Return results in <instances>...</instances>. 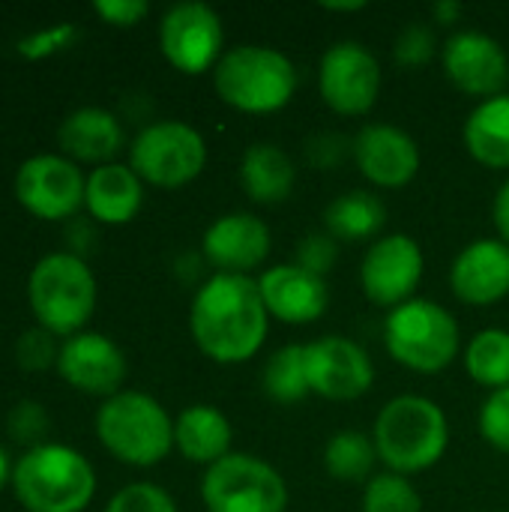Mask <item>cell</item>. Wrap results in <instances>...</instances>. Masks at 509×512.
<instances>
[{"mask_svg": "<svg viewBox=\"0 0 509 512\" xmlns=\"http://www.w3.org/2000/svg\"><path fill=\"white\" fill-rule=\"evenodd\" d=\"M270 312L252 276H210L189 309V330L204 357L219 366L252 360L267 339Z\"/></svg>", "mask_w": 509, "mask_h": 512, "instance_id": "1", "label": "cell"}, {"mask_svg": "<svg viewBox=\"0 0 509 512\" xmlns=\"http://www.w3.org/2000/svg\"><path fill=\"white\" fill-rule=\"evenodd\" d=\"M372 441L378 450V462L387 471L414 477L435 468L450 447V423L438 402L405 393L390 399L372 426Z\"/></svg>", "mask_w": 509, "mask_h": 512, "instance_id": "2", "label": "cell"}, {"mask_svg": "<svg viewBox=\"0 0 509 512\" xmlns=\"http://www.w3.org/2000/svg\"><path fill=\"white\" fill-rule=\"evenodd\" d=\"M216 96L243 114H276L297 93V66L270 45H234L213 69Z\"/></svg>", "mask_w": 509, "mask_h": 512, "instance_id": "3", "label": "cell"}, {"mask_svg": "<svg viewBox=\"0 0 509 512\" xmlns=\"http://www.w3.org/2000/svg\"><path fill=\"white\" fill-rule=\"evenodd\" d=\"M15 498L30 512H81L96 492L90 462L63 444L27 450L12 471Z\"/></svg>", "mask_w": 509, "mask_h": 512, "instance_id": "4", "label": "cell"}, {"mask_svg": "<svg viewBox=\"0 0 509 512\" xmlns=\"http://www.w3.org/2000/svg\"><path fill=\"white\" fill-rule=\"evenodd\" d=\"M96 435L114 459L135 468H153L174 447V420L153 396L123 390L99 408Z\"/></svg>", "mask_w": 509, "mask_h": 512, "instance_id": "5", "label": "cell"}, {"mask_svg": "<svg viewBox=\"0 0 509 512\" xmlns=\"http://www.w3.org/2000/svg\"><path fill=\"white\" fill-rule=\"evenodd\" d=\"M384 345L399 366L420 375H438L459 357L462 333L453 312L441 303L414 297L387 315Z\"/></svg>", "mask_w": 509, "mask_h": 512, "instance_id": "6", "label": "cell"}, {"mask_svg": "<svg viewBox=\"0 0 509 512\" xmlns=\"http://www.w3.org/2000/svg\"><path fill=\"white\" fill-rule=\"evenodd\" d=\"M27 297L39 327L69 339L93 315L96 279L78 255L51 252L30 270Z\"/></svg>", "mask_w": 509, "mask_h": 512, "instance_id": "7", "label": "cell"}, {"mask_svg": "<svg viewBox=\"0 0 509 512\" xmlns=\"http://www.w3.org/2000/svg\"><path fill=\"white\" fill-rule=\"evenodd\" d=\"M207 512H285V477L252 453H231L210 465L201 480Z\"/></svg>", "mask_w": 509, "mask_h": 512, "instance_id": "8", "label": "cell"}, {"mask_svg": "<svg viewBox=\"0 0 509 512\" xmlns=\"http://www.w3.org/2000/svg\"><path fill=\"white\" fill-rule=\"evenodd\" d=\"M207 165L204 135L183 120H159L141 129L129 147V168L162 189L192 183Z\"/></svg>", "mask_w": 509, "mask_h": 512, "instance_id": "9", "label": "cell"}, {"mask_svg": "<svg viewBox=\"0 0 509 512\" xmlns=\"http://www.w3.org/2000/svg\"><path fill=\"white\" fill-rule=\"evenodd\" d=\"M381 81L378 57L354 39L330 45L318 63V93L324 105L342 117L369 114L381 96Z\"/></svg>", "mask_w": 509, "mask_h": 512, "instance_id": "10", "label": "cell"}, {"mask_svg": "<svg viewBox=\"0 0 509 512\" xmlns=\"http://www.w3.org/2000/svg\"><path fill=\"white\" fill-rule=\"evenodd\" d=\"M222 18L213 6L186 0L174 3L159 24V48L165 60L183 75H204L213 72L222 60Z\"/></svg>", "mask_w": 509, "mask_h": 512, "instance_id": "11", "label": "cell"}, {"mask_svg": "<svg viewBox=\"0 0 509 512\" xmlns=\"http://www.w3.org/2000/svg\"><path fill=\"white\" fill-rule=\"evenodd\" d=\"M423 270H426V258L414 237L381 234L375 243H369L363 255L360 285L375 306L393 312L396 306L414 300V291L423 282Z\"/></svg>", "mask_w": 509, "mask_h": 512, "instance_id": "12", "label": "cell"}, {"mask_svg": "<svg viewBox=\"0 0 509 512\" xmlns=\"http://www.w3.org/2000/svg\"><path fill=\"white\" fill-rule=\"evenodd\" d=\"M309 387L330 402H354L375 384V366L363 345L348 336H324L306 342Z\"/></svg>", "mask_w": 509, "mask_h": 512, "instance_id": "13", "label": "cell"}, {"mask_svg": "<svg viewBox=\"0 0 509 512\" xmlns=\"http://www.w3.org/2000/svg\"><path fill=\"white\" fill-rule=\"evenodd\" d=\"M441 63L456 90L474 99L501 96L509 87V57L504 45L480 30H459L441 48Z\"/></svg>", "mask_w": 509, "mask_h": 512, "instance_id": "14", "label": "cell"}, {"mask_svg": "<svg viewBox=\"0 0 509 512\" xmlns=\"http://www.w3.org/2000/svg\"><path fill=\"white\" fill-rule=\"evenodd\" d=\"M87 180L66 156H30L15 174V198L39 219H66L84 204Z\"/></svg>", "mask_w": 509, "mask_h": 512, "instance_id": "15", "label": "cell"}, {"mask_svg": "<svg viewBox=\"0 0 509 512\" xmlns=\"http://www.w3.org/2000/svg\"><path fill=\"white\" fill-rule=\"evenodd\" d=\"M357 171L378 189H402L420 171L417 141L393 123H369L351 138Z\"/></svg>", "mask_w": 509, "mask_h": 512, "instance_id": "16", "label": "cell"}, {"mask_svg": "<svg viewBox=\"0 0 509 512\" xmlns=\"http://www.w3.org/2000/svg\"><path fill=\"white\" fill-rule=\"evenodd\" d=\"M273 246V234L261 216L252 213H228L219 216L201 237L204 261L225 276H249L255 273Z\"/></svg>", "mask_w": 509, "mask_h": 512, "instance_id": "17", "label": "cell"}, {"mask_svg": "<svg viewBox=\"0 0 509 512\" xmlns=\"http://www.w3.org/2000/svg\"><path fill=\"white\" fill-rule=\"evenodd\" d=\"M57 372L75 390L111 399L126 378V357L108 336L81 330L60 345Z\"/></svg>", "mask_w": 509, "mask_h": 512, "instance_id": "18", "label": "cell"}, {"mask_svg": "<svg viewBox=\"0 0 509 512\" xmlns=\"http://www.w3.org/2000/svg\"><path fill=\"white\" fill-rule=\"evenodd\" d=\"M261 300L270 312V318L282 324H312L318 321L330 306V288L327 279L297 267V264H276L267 267L258 276Z\"/></svg>", "mask_w": 509, "mask_h": 512, "instance_id": "19", "label": "cell"}, {"mask_svg": "<svg viewBox=\"0 0 509 512\" xmlns=\"http://www.w3.org/2000/svg\"><path fill=\"white\" fill-rule=\"evenodd\" d=\"M450 288L468 306H492L509 294V246L501 237L468 243L450 267Z\"/></svg>", "mask_w": 509, "mask_h": 512, "instance_id": "20", "label": "cell"}, {"mask_svg": "<svg viewBox=\"0 0 509 512\" xmlns=\"http://www.w3.org/2000/svg\"><path fill=\"white\" fill-rule=\"evenodd\" d=\"M141 201H144V186L129 165L108 162L93 168V174L87 177L84 204L96 222L126 225L138 216Z\"/></svg>", "mask_w": 509, "mask_h": 512, "instance_id": "21", "label": "cell"}, {"mask_svg": "<svg viewBox=\"0 0 509 512\" xmlns=\"http://www.w3.org/2000/svg\"><path fill=\"white\" fill-rule=\"evenodd\" d=\"M231 441V423L213 405H189L174 420V447L186 462L210 468L219 459L231 456Z\"/></svg>", "mask_w": 509, "mask_h": 512, "instance_id": "22", "label": "cell"}, {"mask_svg": "<svg viewBox=\"0 0 509 512\" xmlns=\"http://www.w3.org/2000/svg\"><path fill=\"white\" fill-rule=\"evenodd\" d=\"M57 141L63 153H69L72 159L108 165V159L123 147V126L111 111L87 105L72 111L60 123Z\"/></svg>", "mask_w": 509, "mask_h": 512, "instance_id": "23", "label": "cell"}, {"mask_svg": "<svg viewBox=\"0 0 509 512\" xmlns=\"http://www.w3.org/2000/svg\"><path fill=\"white\" fill-rule=\"evenodd\" d=\"M297 168L291 156L270 141H255L240 156V186L255 204H282L294 192Z\"/></svg>", "mask_w": 509, "mask_h": 512, "instance_id": "24", "label": "cell"}, {"mask_svg": "<svg viewBox=\"0 0 509 512\" xmlns=\"http://www.w3.org/2000/svg\"><path fill=\"white\" fill-rule=\"evenodd\" d=\"M468 153L492 171L509 168V93L483 99L462 129Z\"/></svg>", "mask_w": 509, "mask_h": 512, "instance_id": "25", "label": "cell"}, {"mask_svg": "<svg viewBox=\"0 0 509 512\" xmlns=\"http://www.w3.org/2000/svg\"><path fill=\"white\" fill-rule=\"evenodd\" d=\"M387 222V207L378 195L351 189L333 198L324 210V231L336 243H363L378 240Z\"/></svg>", "mask_w": 509, "mask_h": 512, "instance_id": "26", "label": "cell"}, {"mask_svg": "<svg viewBox=\"0 0 509 512\" xmlns=\"http://www.w3.org/2000/svg\"><path fill=\"white\" fill-rule=\"evenodd\" d=\"M465 372L489 393L509 387V330L486 327L465 345Z\"/></svg>", "mask_w": 509, "mask_h": 512, "instance_id": "27", "label": "cell"}, {"mask_svg": "<svg viewBox=\"0 0 509 512\" xmlns=\"http://www.w3.org/2000/svg\"><path fill=\"white\" fill-rule=\"evenodd\" d=\"M378 450L372 435L357 429L336 432L324 447V471L339 483H369L375 474Z\"/></svg>", "mask_w": 509, "mask_h": 512, "instance_id": "28", "label": "cell"}, {"mask_svg": "<svg viewBox=\"0 0 509 512\" xmlns=\"http://www.w3.org/2000/svg\"><path fill=\"white\" fill-rule=\"evenodd\" d=\"M261 387L279 405L303 402L312 393L309 369H306V345H285V348H279L267 360V366L261 372Z\"/></svg>", "mask_w": 509, "mask_h": 512, "instance_id": "29", "label": "cell"}, {"mask_svg": "<svg viewBox=\"0 0 509 512\" xmlns=\"http://www.w3.org/2000/svg\"><path fill=\"white\" fill-rule=\"evenodd\" d=\"M363 512H423V498L411 477L381 471L363 486Z\"/></svg>", "mask_w": 509, "mask_h": 512, "instance_id": "30", "label": "cell"}, {"mask_svg": "<svg viewBox=\"0 0 509 512\" xmlns=\"http://www.w3.org/2000/svg\"><path fill=\"white\" fill-rule=\"evenodd\" d=\"M435 54H438L435 30H432L429 24H423V21L408 24V27L396 36L393 57H396V63L405 66V69H420V66H426Z\"/></svg>", "mask_w": 509, "mask_h": 512, "instance_id": "31", "label": "cell"}, {"mask_svg": "<svg viewBox=\"0 0 509 512\" xmlns=\"http://www.w3.org/2000/svg\"><path fill=\"white\" fill-rule=\"evenodd\" d=\"M480 435L483 441L498 450V453H507L509 456V387L504 390H495L486 396V402L480 405Z\"/></svg>", "mask_w": 509, "mask_h": 512, "instance_id": "32", "label": "cell"}, {"mask_svg": "<svg viewBox=\"0 0 509 512\" xmlns=\"http://www.w3.org/2000/svg\"><path fill=\"white\" fill-rule=\"evenodd\" d=\"M105 512H177V504L153 483H132L108 501Z\"/></svg>", "mask_w": 509, "mask_h": 512, "instance_id": "33", "label": "cell"}, {"mask_svg": "<svg viewBox=\"0 0 509 512\" xmlns=\"http://www.w3.org/2000/svg\"><path fill=\"white\" fill-rule=\"evenodd\" d=\"M51 336H54V333H48V330H42V327L27 330V333L18 339V345H15V360H18V366H21V369H27V372L48 369L51 363L57 366V354H60V348L54 345V339H51Z\"/></svg>", "mask_w": 509, "mask_h": 512, "instance_id": "34", "label": "cell"}, {"mask_svg": "<svg viewBox=\"0 0 509 512\" xmlns=\"http://www.w3.org/2000/svg\"><path fill=\"white\" fill-rule=\"evenodd\" d=\"M336 255H339V243H336L327 231H321V234H306L303 243L297 246V261H294V264L324 279V276L330 273V267L336 264Z\"/></svg>", "mask_w": 509, "mask_h": 512, "instance_id": "35", "label": "cell"}, {"mask_svg": "<svg viewBox=\"0 0 509 512\" xmlns=\"http://www.w3.org/2000/svg\"><path fill=\"white\" fill-rule=\"evenodd\" d=\"M48 432V414L39 402H21L9 414V435L15 441H36Z\"/></svg>", "mask_w": 509, "mask_h": 512, "instance_id": "36", "label": "cell"}, {"mask_svg": "<svg viewBox=\"0 0 509 512\" xmlns=\"http://www.w3.org/2000/svg\"><path fill=\"white\" fill-rule=\"evenodd\" d=\"M93 9L99 18H105L114 27H132L141 18H147L150 3L147 0H96Z\"/></svg>", "mask_w": 509, "mask_h": 512, "instance_id": "37", "label": "cell"}, {"mask_svg": "<svg viewBox=\"0 0 509 512\" xmlns=\"http://www.w3.org/2000/svg\"><path fill=\"white\" fill-rule=\"evenodd\" d=\"M72 36H75V27H72V24H63V27H54V30H48V33H36V36L24 39V42L18 45V51H21V54H27V57L51 54V51L63 48V45H66Z\"/></svg>", "mask_w": 509, "mask_h": 512, "instance_id": "38", "label": "cell"}, {"mask_svg": "<svg viewBox=\"0 0 509 512\" xmlns=\"http://www.w3.org/2000/svg\"><path fill=\"white\" fill-rule=\"evenodd\" d=\"M492 219H495V228H498V237L509 246V177L501 183L498 195H495V204H492Z\"/></svg>", "mask_w": 509, "mask_h": 512, "instance_id": "39", "label": "cell"}, {"mask_svg": "<svg viewBox=\"0 0 509 512\" xmlns=\"http://www.w3.org/2000/svg\"><path fill=\"white\" fill-rule=\"evenodd\" d=\"M432 18H435V24H444V27L459 24V18H462V6H459L456 0H438V3L432 6Z\"/></svg>", "mask_w": 509, "mask_h": 512, "instance_id": "40", "label": "cell"}, {"mask_svg": "<svg viewBox=\"0 0 509 512\" xmlns=\"http://www.w3.org/2000/svg\"><path fill=\"white\" fill-rule=\"evenodd\" d=\"M321 9H327V12H336V15H342V12H363V9H366V0H348V3H333V0H324V3H321Z\"/></svg>", "mask_w": 509, "mask_h": 512, "instance_id": "41", "label": "cell"}, {"mask_svg": "<svg viewBox=\"0 0 509 512\" xmlns=\"http://www.w3.org/2000/svg\"><path fill=\"white\" fill-rule=\"evenodd\" d=\"M6 480H9V459H6V453H3V447H0V489H3Z\"/></svg>", "mask_w": 509, "mask_h": 512, "instance_id": "42", "label": "cell"}]
</instances>
